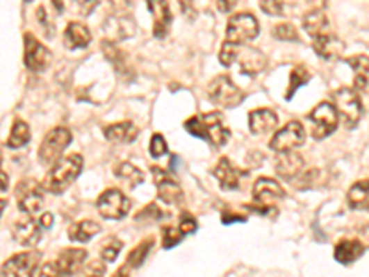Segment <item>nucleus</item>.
I'll use <instances>...</instances> for the list:
<instances>
[{
  "mask_svg": "<svg viewBox=\"0 0 369 277\" xmlns=\"http://www.w3.org/2000/svg\"><path fill=\"white\" fill-rule=\"evenodd\" d=\"M247 172H242L235 167V165L231 163L227 158H222L216 165V169H214V178L218 180V183L222 185V189H229L235 190L238 189V185H240V178L242 176H246Z\"/></svg>",
  "mask_w": 369,
  "mask_h": 277,
  "instance_id": "nucleus-20",
  "label": "nucleus"
},
{
  "mask_svg": "<svg viewBox=\"0 0 369 277\" xmlns=\"http://www.w3.org/2000/svg\"><path fill=\"white\" fill-rule=\"evenodd\" d=\"M39 222H41V226H43L44 229H50L54 226V215L52 212H44L43 217L39 218Z\"/></svg>",
  "mask_w": 369,
  "mask_h": 277,
  "instance_id": "nucleus-47",
  "label": "nucleus"
},
{
  "mask_svg": "<svg viewBox=\"0 0 369 277\" xmlns=\"http://www.w3.org/2000/svg\"><path fill=\"white\" fill-rule=\"evenodd\" d=\"M185 237V235L179 231V233H176V229L172 228H163V246L165 248H174V246L177 244V242H181V239Z\"/></svg>",
  "mask_w": 369,
  "mask_h": 277,
  "instance_id": "nucleus-42",
  "label": "nucleus"
},
{
  "mask_svg": "<svg viewBox=\"0 0 369 277\" xmlns=\"http://www.w3.org/2000/svg\"><path fill=\"white\" fill-rule=\"evenodd\" d=\"M50 50L43 43H39L32 33L24 35V63L30 71L41 72L50 65Z\"/></svg>",
  "mask_w": 369,
  "mask_h": 277,
  "instance_id": "nucleus-12",
  "label": "nucleus"
},
{
  "mask_svg": "<svg viewBox=\"0 0 369 277\" xmlns=\"http://www.w3.org/2000/svg\"><path fill=\"white\" fill-rule=\"evenodd\" d=\"M54 6H56V10H58V13H61L63 11V2L61 0H52Z\"/></svg>",
  "mask_w": 369,
  "mask_h": 277,
  "instance_id": "nucleus-50",
  "label": "nucleus"
},
{
  "mask_svg": "<svg viewBox=\"0 0 369 277\" xmlns=\"http://www.w3.org/2000/svg\"><path fill=\"white\" fill-rule=\"evenodd\" d=\"M74 11L81 17H89L98 6V0H72Z\"/></svg>",
  "mask_w": 369,
  "mask_h": 277,
  "instance_id": "nucleus-41",
  "label": "nucleus"
},
{
  "mask_svg": "<svg viewBox=\"0 0 369 277\" xmlns=\"http://www.w3.org/2000/svg\"><path fill=\"white\" fill-rule=\"evenodd\" d=\"M19 209L26 215H38L44 205V192L35 180H24L15 189Z\"/></svg>",
  "mask_w": 369,
  "mask_h": 277,
  "instance_id": "nucleus-9",
  "label": "nucleus"
},
{
  "mask_svg": "<svg viewBox=\"0 0 369 277\" xmlns=\"http://www.w3.org/2000/svg\"><path fill=\"white\" fill-rule=\"evenodd\" d=\"M196 229H198V220L190 212H183L179 217V231L183 235H192Z\"/></svg>",
  "mask_w": 369,
  "mask_h": 277,
  "instance_id": "nucleus-40",
  "label": "nucleus"
},
{
  "mask_svg": "<svg viewBox=\"0 0 369 277\" xmlns=\"http://www.w3.org/2000/svg\"><path fill=\"white\" fill-rule=\"evenodd\" d=\"M87 259V251L81 248H69L59 253L54 262L43 268V276H72L78 274Z\"/></svg>",
  "mask_w": 369,
  "mask_h": 277,
  "instance_id": "nucleus-6",
  "label": "nucleus"
},
{
  "mask_svg": "<svg viewBox=\"0 0 369 277\" xmlns=\"http://www.w3.org/2000/svg\"><path fill=\"white\" fill-rule=\"evenodd\" d=\"M312 74L309 72V69L303 65H297L294 67V71L290 72V85H288V91H286V100H290V98L294 96L295 91L300 87H303V85H306V83L311 82Z\"/></svg>",
  "mask_w": 369,
  "mask_h": 277,
  "instance_id": "nucleus-34",
  "label": "nucleus"
},
{
  "mask_svg": "<svg viewBox=\"0 0 369 277\" xmlns=\"http://www.w3.org/2000/svg\"><path fill=\"white\" fill-rule=\"evenodd\" d=\"M368 198H369V180L356 181L347 192L349 205L354 207V209H356V207H364Z\"/></svg>",
  "mask_w": 369,
  "mask_h": 277,
  "instance_id": "nucleus-35",
  "label": "nucleus"
},
{
  "mask_svg": "<svg viewBox=\"0 0 369 277\" xmlns=\"http://www.w3.org/2000/svg\"><path fill=\"white\" fill-rule=\"evenodd\" d=\"M303 142H305V128L297 120H292L273 135V139L270 141V148L277 153L292 152L295 148H300Z\"/></svg>",
  "mask_w": 369,
  "mask_h": 277,
  "instance_id": "nucleus-10",
  "label": "nucleus"
},
{
  "mask_svg": "<svg viewBox=\"0 0 369 277\" xmlns=\"http://www.w3.org/2000/svg\"><path fill=\"white\" fill-rule=\"evenodd\" d=\"M120 250H122V242L118 239H115V237H111V239H107L102 244L100 255H102V259L106 262H113L118 257Z\"/></svg>",
  "mask_w": 369,
  "mask_h": 277,
  "instance_id": "nucleus-37",
  "label": "nucleus"
},
{
  "mask_svg": "<svg viewBox=\"0 0 369 277\" xmlns=\"http://www.w3.org/2000/svg\"><path fill=\"white\" fill-rule=\"evenodd\" d=\"M273 37H277L279 41H294L297 43L300 41V35H297V30L294 28V24L290 22H281L277 26L272 30Z\"/></svg>",
  "mask_w": 369,
  "mask_h": 277,
  "instance_id": "nucleus-36",
  "label": "nucleus"
},
{
  "mask_svg": "<svg viewBox=\"0 0 369 277\" xmlns=\"http://www.w3.org/2000/svg\"><path fill=\"white\" fill-rule=\"evenodd\" d=\"M151 174H154V180H156L157 196H159L161 201H165L168 205H179L185 200L181 187L174 178H170V174H166L165 170L156 169V167L151 169Z\"/></svg>",
  "mask_w": 369,
  "mask_h": 277,
  "instance_id": "nucleus-13",
  "label": "nucleus"
},
{
  "mask_svg": "<svg viewBox=\"0 0 369 277\" xmlns=\"http://www.w3.org/2000/svg\"><path fill=\"white\" fill-rule=\"evenodd\" d=\"M41 222H35L32 215L13 224V239L22 246H35L41 240Z\"/></svg>",
  "mask_w": 369,
  "mask_h": 277,
  "instance_id": "nucleus-17",
  "label": "nucleus"
},
{
  "mask_svg": "<svg viewBox=\"0 0 369 277\" xmlns=\"http://www.w3.org/2000/svg\"><path fill=\"white\" fill-rule=\"evenodd\" d=\"M89 43H91L89 28L85 24H80V22H70L65 30V47L69 50L85 49Z\"/></svg>",
  "mask_w": 369,
  "mask_h": 277,
  "instance_id": "nucleus-24",
  "label": "nucleus"
},
{
  "mask_svg": "<svg viewBox=\"0 0 369 277\" xmlns=\"http://www.w3.org/2000/svg\"><path fill=\"white\" fill-rule=\"evenodd\" d=\"M98 233H100V224L92 222V220H81L70 226L69 239L72 242H89Z\"/></svg>",
  "mask_w": 369,
  "mask_h": 277,
  "instance_id": "nucleus-28",
  "label": "nucleus"
},
{
  "mask_svg": "<svg viewBox=\"0 0 369 277\" xmlns=\"http://www.w3.org/2000/svg\"><path fill=\"white\" fill-rule=\"evenodd\" d=\"M261 32L259 28V21L255 19V15L252 13H238V15H233L229 19V24H227V41L235 44L247 43L255 39Z\"/></svg>",
  "mask_w": 369,
  "mask_h": 277,
  "instance_id": "nucleus-7",
  "label": "nucleus"
},
{
  "mask_svg": "<svg viewBox=\"0 0 369 277\" xmlns=\"http://www.w3.org/2000/svg\"><path fill=\"white\" fill-rule=\"evenodd\" d=\"M259 4H261V10L268 15H283V4H281V0H259Z\"/></svg>",
  "mask_w": 369,
  "mask_h": 277,
  "instance_id": "nucleus-43",
  "label": "nucleus"
},
{
  "mask_svg": "<svg viewBox=\"0 0 369 277\" xmlns=\"http://www.w3.org/2000/svg\"><path fill=\"white\" fill-rule=\"evenodd\" d=\"M312 6V10H323L327 6V0H306Z\"/></svg>",
  "mask_w": 369,
  "mask_h": 277,
  "instance_id": "nucleus-48",
  "label": "nucleus"
},
{
  "mask_svg": "<svg viewBox=\"0 0 369 277\" xmlns=\"http://www.w3.org/2000/svg\"><path fill=\"white\" fill-rule=\"evenodd\" d=\"M332 103L338 111V117L342 119V124L349 130L356 128V124L364 115V106L360 102L359 92L351 87H340L332 92Z\"/></svg>",
  "mask_w": 369,
  "mask_h": 277,
  "instance_id": "nucleus-3",
  "label": "nucleus"
},
{
  "mask_svg": "<svg viewBox=\"0 0 369 277\" xmlns=\"http://www.w3.org/2000/svg\"><path fill=\"white\" fill-rule=\"evenodd\" d=\"M30 139H32V131H30L26 122H22V120H15V122H13V128H11L10 139L6 141V146L21 148V146H24V144H28Z\"/></svg>",
  "mask_w": 369,
  "mask_h": 277,
  "instance_id": "nucleus-31",
  "label": "nucleus"
},
{
  "mask_svg": "<svg viewBox=\"0 0 369 277\" xmlns=\"http://www.w3.org/2000/svg\"><path fill=\"white\" fill-rule=\"evenodd\" d=\"M236 2H238V0H216L218 10L222 11V13H229V11H233V8L236 6Z\"/></svg>",
  "mask_w": 369,
  "mask_h": 277,
  "instance_id": "nucleus-45",
  "label": "nucleus"
},
{
  "mask_svg": "<svg viewBox=\"0 0 369 277\" xmlns=\"http://www.w3.org/2000/svg\"><path fill=\"white\" fill-rule=\"evenodd\" d=\"M347 63L354 72V89L360 92H369V58L368 56H354L349 58Z\"/></svg>",
  "mask_w": 369,
  "mask_h": 277,
  "instance_id": "nucleus-27",
  "label": "nucleus"
},
{
  "mask_svg": "<svg viewBox=\"0 0 369 277\" xmlns=\"http://www.w3.org/2000/svg\"><path fill=\"white\" fill-rule=\"evenodd\" d=\"M177 2H179V6H181V10H183V13H185V11H188V10H190V8H192V2H194V0H177Z\"/></svg>",
  "mask_w": 369,
  "mask_h": 277,
  "instance_id": "nucleus-49",
  "label": "nucleus"
},
{
  "mask_svg": "<svg viewBox=\"0 0 369 277\" xmlns=\"http://www.w3.org/2000/svg\"><path fill=\"white\" fill-rule=\"evenodd\" d=\"M185 130L190 135L199 137V139H204V141H207L216 148L224 146L231 137L229 128H225L220 113H205L190 117L185 122Z\"/></svg>",
  "mask_w": 369,
  "mask_h": 277,
  "instance_id": "nucleus-1",
  "label": "nucleus"
},
{
  "mask_svg": "<svg viewBox=\"0 0 369 277\" xmlns=\"http://www.w3.org/2000/svg\"><path fill=\"white\" fill-rule=\"evenodd\" d=\"M115 174H117V178L122 181V183L128 185L129 189H137V187L145 181V174H142V170H139L131 163L118 165L117 170H115Z\"/></svg>",
  "mask_w": 369,
  "mask_h": 277,
  "instance_id": "nucleus-30",
  "label": "nucleus"
},
{
  "mask_svg": "<svg viewBox=\"0 0 369 277\" xmlns=\"http://www.w3.org/2000/svg\"><path fill=\"white\" fill-rule=\"evenodd\" d=\"M209 98L220 108H236L244 100V92L229 76H216L209 85Z\"/></svg>",
  "mask_w": 369,
  "mask_h": 277,
  "instance_id": "nucleus-5",
  "label": "nucleus"
},
{
  "mask_svg": "<svg viewBox=\"0 0 369 277\" xmlns=\"http://www.w3.org/2000/svg\"><path fill=\"white\" fill-rule=\"evenodd\" d=\"M236 61L240 63L242 74H246V76H255L259 72H263L266 67V56L259 49H252V47L238 49V60Z\"/></svg>",
  "mask_w": 369,
  "mask_h": 277,
  "instance_id": "nucleus-19",
  "label": "nucleus"
},
{
  "mask_svg": "<svg viewBox=\"0 0 369 277\" xmlns=\"http://www.w3.org/2000/svg\"><path fill=\"white\" fill-rule=\"evenodd\" d=\"M277 174L284 180H294L295 176L300 174L303 167H305V159L300 153L292 152H283L277 159Z\"/></svg>",
  "mask_w": 369,
  "mask_h": 277,
  "instance_id": "nucleus-21",
  "label": "nucleus"
},
{
  "mask_svg": "<svg viewBox=\"0 0 369 277\" xmlns=\"http://www.w3.org/2000/svg\"><path fill=\"white\" fill-rule=\"evenodd\" d=\"M163 217H165V215H163V211H161L159 207H157L156 203H150V205H146L145 209L137 215L135 220H137V222L146 224V222H157V220H161Z\"/></svg>",
  "mask_w": 369,
  "mask_h": 277,
  "instance_id": "nucleus-39",
  "label": "nucleus"
},
{
  "mask_svg": "<svg viewBox=\"0 0 369 277\" xmlns=\"http://www.w3.org/2000/svg\"><path fill=\"white\" fill-rule=\"evenodd\" d=\"M309 119L312 120V124H314V130H312V137L321 141V139H325L332 133V131L336 130L338 124V111L334 108V103L329 102H321L318 108L312 109V113L309 115Z\"/></svg>",
  "mask_w": 369,
  "mask_h": 277,
  "instance_id": "nucleus-11",
  "label": "nucleus"
},
{
  "mask_svg": "<svg viewBox=\"0 0 369 277\" xmlns=\"http://www.w3.org/2000/svg\"><path fill=\"white\" fill-rule=\"evenodd\" d=\"M104 30H106L107 39L115 43V41H120V39L131 37L135 32V26L133 22L126 19V17H111V19L106 22Z\"/></svg>",
  "mask_w": 369,
  "mask_h": 277,
  "instance_id": "nucleus-26",
  "label": "nucleus"
},
{
  "mask_svg": "<svg viewBox=\"0 0 369 277\" xmlns=\"http://www.w3.org/2000/svg\"><path fill=\"white\" fill-rule=\"evenodd\" d=\"M151 244H154V239H148V240H145V242H140V244L137 246V248H135L131 253H129L128 261H126V265H124L122 270H120L118 274H124V272L128 274L129 270H137V268H139L140 265L145 262V259H146V255H148V251H150Z\"/></svg>",
  "mask_w": 369,
  "mask_h": 277,
  "instance_id": "nucleus-32",
  "label": "nucleus"
},
{
  "mask_svg": "<svg viewBox=\"0 0 369 277\" xmlns=\"http://www.w3.org/2000/svg\"><path fill=\"white\" fill-rule=\"evenodd\" d=\"M362 255H364V244L360 240H342L334 248V259L345 267L359 261Z\"/></svg>",
  "mask_w": 369,
  "mask_h": 277,
  "instance_id": "nucleus-23",
  "label": "nucleus"
},
{
  "mask_svg": "<svg viewBox=\"0 0 369 277\" xmlns=\"http://www.w3.org/2000/svg\"><path fill=\"white\" fill-rule=\"evenodd\" d=\"M102 50L104 54H106V58L113 63V67H115V71L118 72V74H126L128 72V65H126V56H124L122 50L117 49V44L113 43V41H104L102 43Z\"/></svg>",
  "mask_w": 369,
  "mask_h": 277,
  "instance_id": "nucleus-33",
  "label": "nucleus"
},
{
  "mask_svg": "<svg viewBox=\"0 0 369 277\" xmlns=\"http://www.w3.org/2000/svg\"><path fill=\"white\" fill-rule=\"evenodd\" d=\"M41 261L39 251H24L2 265V276H33Z\"/></svg>",
  "mask_w": 369,
  "mask_h": 277,
  "instance_id": "nucleus-14",
  "label": "nucleus"
},
{
  "mask_svg": "<svg viewBox=\"0 0 369 277\" xmlns=\"http://www.w3.org/2000/svg\"><path fill=\"white\" fill-rule=\"evenodd\" d=\"M81 169H83V158L78 153L61 158L58 163L54 165L50 172L47 174L43 181V187L52 194H61L63 190H67L72 181L80 176Z\"/></svg>",
  "mask_w": 369,
  "mask_h": 277,
  "instance_id": "nucleus-2",
  "label": "nucleus"
},
{
  "mask_svg": "<svg viewBox=\"0 0 369 277\" xmlns=\"http://www.w3.org/2000/svg\"><path fill=\"white\" fill-rule=\"evenodd\" d=\"M236 60H238V44L225 41L222 44V50H220V63L225 67H231Z\"/></svg>",
  "mask_w": 369,
  "mask_h": 277,
  "instance_id": "nucleus-38",
  "label": "nucleus"
},
{
  "mask_svg": "<svg viewBox=\"0 0 369 277\" xmlns=\"http://www.w3.org/2000/svg\"><path fill=\"white\" fill-rule=\"evenodd\" d=\"M277 126V115L272 109H255L249 113V130L253 135L270 133Z\"/></svg>",
  "mask_w": 369,
  "mask_h": 277,
  "instance_id": "nucleus-22",
  "label": "nucleus"
},
{
  "mask_svg": "<svg viewBox=\"0 0 369 277\" xmlns=\"http://www.w3.org/2000/svg\"><path fill=\"white\" fill-rule=\"evenodd\" d=\"M303 26L311 37H318L321 33L329 32V19L325 17L323 10H312L303 19Z\"/></svg>",
  "mask_w": 369,
  "mask_h": 277,
  "instance_id": "nucleus-29",
  "label": "nucleus"
},
{
  "mask_svg": "<svg viewBox=\"0 0 369 277\" xmlns=\"http://www.w3.org/2000/svg\"><path fill=\"white\" fill-rule=\"evenodd\" d=\"M148 10L154 17V35L157 39H165L170 32V6L166 0H148Z\"/></svg>",
  "mask_w": 369,
  "mask_h": 277,
  "instance_id": "nucleus-16",
  "label": "nucleus"
},
{
  "mask_svg": "<svg viewBox=\"0 0 369 277\" xmlns=\"http://www.w3.org/2000/svg\"><path fill=\"white\" fill-rule=\"evenodd\" d=\"M314 50H316V54L320 56V58H323V60L336 61L342 58L345 44H343L342 39H338L336 35L327 32L314 37Z\"/></svg>",
  "mask_w": 369,
  "mask_h": 277,
  "instance_id": "nucleus-18",
  "label": "nucleus"
},
{
  "mask_svg": "<svg viewBox=\"0 0 369 277\" xmlns=\"http://www.w3.org/2000/svg\"><path fill=\"white\" fill-rule=\"evenodd\" d=\"M72 141V133L67 128H56L43 139V144L39 148V161L44 167H54L63 156L65 148Z\"/></svg>",
  "mask_w": 369,
  "mask_h": 277,
  "instance_id": "nucleus-4",
  "label": "nucleus"
},
{
  "mask_svg": "<svg viewBox=\"0 0 369 277\" xmlns=\"http://www.w3.org/2000/svg\"><path fill=\"white\" fill-rule=\"evenodd\" d=\"M286 192L281 185L272 178H259L253 185V200L259 205H272L273 201L283 200Z\"/></svg>",
  "mask_w": 369,
  "mask_h": 277,
  "instance_id": "nucleus-15",
  "label": "nucleus"
},
{
  "mask_svg": "<svg viewBox=\"0 0 369 277\" xmlns=\"http://www.w3.org/2000/svg\"><path fill=\"white\" fill-rule=\"evenodd\" d=\"M247 218L242 217V215H235V212H225L224 217H222V222L224 224H231V222H246Z\"/></svg>",
  "mask_w": 369,
  "mask_h": 277,
  "instance_id": "nucleus-46",
  "label": "nucleus"
},
{
  "mask_svg": "<svg viewBox=\"0 0 369 277\" xmlns=\"http://www.w3.org/2000/svg\"><path fill=\"white\" fill-rule=\"evenodd\" d=\"M104 135H106L107 141L111 142H133L139 135V128H135V124L131 122H117V124H111L104 128Z\"/></svg>",
  "mask_w": 369,
  "mask_h": 277,
  "instance_id": "nucleus-25",
  "label": "nucleus"
},
{
  "mask_svg": "<svg viewBox=\"0 0 369 277\" xmlns=\"http://www.w3.org/2000/svg\"><path fill=\"white\" fill-rule=\"evenodd\" d=\"M98 212L107 220H120L129 212L131 209V201L122 190L109 189L106 190L97 201Z\"/></svg>",
  "mask_w": 369,
  "mask_h": 277,
  "instance_id": "nucleus-8",
  "label": "nucleus"
},
{
  "mask_svg": "<svg viewBox=\"0 0 369 277\" xmlns=\"http://www.w3.org/2000/svg\"><path fill=\"white\" fill-rule=\"evenodd\" d=\"M6 189H8L6 187V172H2V192H6Z\"/></svg>",
  "mask_w": 369,
  "mask_h": 277,
  "instance_id": "nucleus-51",
  "label": "nucleus"
},
{
  "mask_svg": "<svg viewBox=\"0 0 369 277\" xmlns=\"http://www.w3.org/2000/svg\"><path fill=\"white\" fill-rule=\"evenodd\" d=\"M28 2H30V0H28Z\"/></svg>",
  "mask_w": 369,
  "mask_h": 277,
  "instance_id": "nucleus-52",
  "label": "nucleus"
},
{
  "mask_svg": "<svg viewBox=\"0 0 369 277\" xmlns=\"http://www.w3.org/2000/svg\"><path fill=\"white\" fill-rule=\"evenodd\" d=\"M150 152H151V156H154V158H161V156H165V153L168 152V146H166L165 137L159 135V133L151 137Z\"/></svg>",
  "mask_w": 369,
  "mask_h": 277,
  "instance_id": "nucleus-44",
  "label": "nucleus"
}]
</instances>
